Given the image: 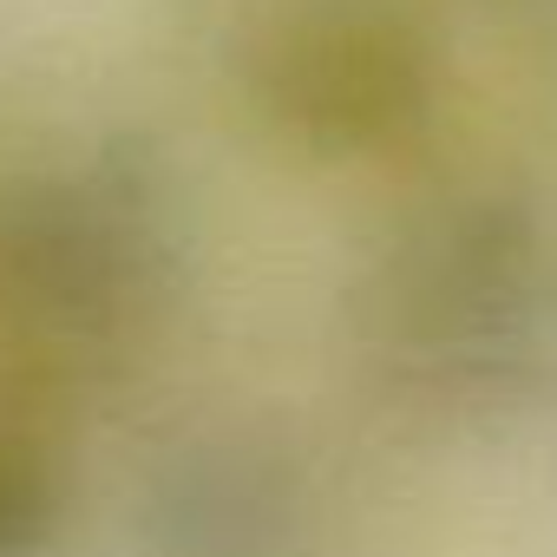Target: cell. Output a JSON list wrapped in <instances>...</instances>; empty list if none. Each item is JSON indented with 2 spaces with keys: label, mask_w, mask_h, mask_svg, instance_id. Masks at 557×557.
Wrapping results in <instances>:
<instances>
[{
  "label": "cell",
  "mask_w": 557,
  "mask_h": 557,
  "mask_svg": "<svg viewBox=\"0 0 557 557\" xmlns=\"http://www.w3.org/2000/svg\"><path fill=\"white\" fill-rule=\"evenodd\" d=\"M184 283V210L138 145H86L0 203V329L60 381L119 374Z\"/></svg>",
  "instance_id": "cell-2"
},
{
  "label": "cell",
  "mask_w": 557,
  "mask_h": 557,
  "mask_svg": "<svg viewBox=\"0 0 557 557\" xmlns=\"http://www.w3.org/2000/svg\"><path fill=\"white\" fill-rule=\"evenodd\" d=\"M256 119L322 164L407 151L440 112V47L407 0H283L243 53Z\"/></svg>",
  "instance_id": "cell-3"
},
{
  "label": "cell",
  "mask_w": 557,
  "mask_h": 557,
  "mask_svg": "<svg viewBox=\"0 0 557 557\" xmlns=\"http://www.w3.org/2000/svg\"><path fill=\"white\" fill-rule=\"evenodd\" d=\"M296 524V492L262 466V453L223 440L190 453L151 498L164 557H269Z\"/></svg>",
  "instance_id": "cell-4"
},
{
  "label": "cell",
  "mask_w": 557,
  "mask_h": 557,
  "mask_svg": "<svg viewBox=\"0 0 557 557\" xmlns=\"http://www.w3.org/2000/svg\"><path fill=\"white\" fill-rule=\"evenodd\" d=\"M66 459L40 413L0 400V557H53L66 531Z\"/></svg>",
  "instance_id": "cell-5"
},
{
  "label": "cell",
  "mask_w": 557,
  "mask_h": 557,
  "mask_svg": "<svg viewBox=\"0 0 557 557\" xmlns=\"http://www.w3.org/2000/svg\"><path fill=\"white\" fill-rule=\"evenodd\" d=\"M355 335L420 407L492 413L557 342V230L505 184H446L407 203L355 283Z\"/></svg>",
  "instance_id": "cell-1"
}]
</instances>
